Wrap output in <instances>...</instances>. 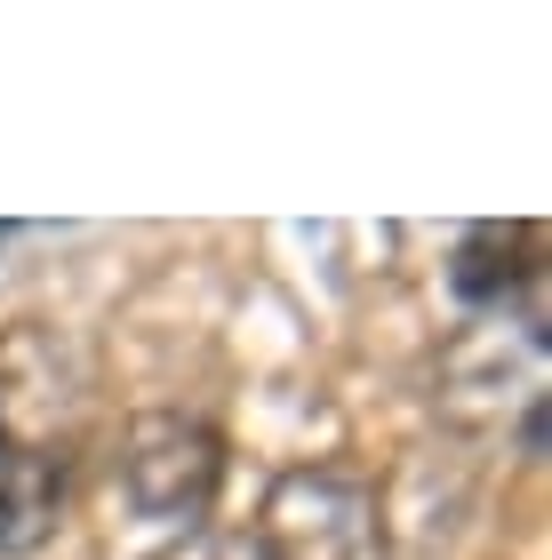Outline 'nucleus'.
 <instances>
[{
  "label": "nucleus",
  "mask_w": 552,
  "mask_h": 560,
  "mask_svg": "<svg viewBox=\"0 0 552 560\" xmlns=\"http://www.w3.org/2000/svg\"><path fill=\"white\" fill-rule=\"evenodd\" d=\"M153 560H257V545H248L240 528H185V537H168Z\"/></svg>",
  "instance_id": "7"
},
{
  "label": "nucleus",
  "mask_w": 552,
  "mask_h": 560,
  "mask_svg": "<svg viewBox=\"0 0 552 560\" xmlns=\"http://www.w3.org/2000/svg\"><path fill=\"white\" fill-rule=\"evenodd\" d=\"M89 400H96L89 352L72 345L64 328L24 320V328L0 337V441L72 456V441H81V424H89Z\"/></svg>",
  "instance_id": "3"
},
{
  "label": "nucleus",
  "mask_w": 552,
  "mask_h": 560,
  "mask_svg": "<svg viewBox=\"0 0 552 560\" xmlns=\"http://www.w3.org/2000/svg\"><path fill=\"white\" fill-rule=\"evenodd\" d=\"M448 289L481 313H544L537 289H544V233L537 224H472L457 241V265H448Z\"/></svg>",
  "instance_id": "5"
},
{
  "label": "nucleus",
  "mask_w": 552,
  "mask_h": 560,
  "mask_svg": "<svg viewBox=\"0 0 552 560\" xmlns=\"http://www.w3.org/2000/svg\"><path fill=\"white\" fill-rule=\"evenodd\" d=\"M72 504V456L0 441V560H33L64 528Z\"/></svg>",
  "instance_id": "6"
},
{
  "label": "nucleus",
  "mask_w": 552,
  "mask_h": 560,
  "mask_svg": "<svg viewBox=\"0 0 552 560\" xmlns=\"http://www.w3.org/2000/svg\"><path fill=\"white\" fill-rule=\"evenodd\" d=\"M537 393H544V313H489L441 361V409L472 432H496L505 409L544 417Z\"/></svg>",
  "instance_id": "4"
},
{
  "label": "nucleus",
  "mask_w": 552,
  "mask_h": 560,
  "mask_svg": "<svg viewBox=\"0 0 552 560\" xmlns=\"http://www.w3.org/2000/svg\"><path fill=\"white\" fill-rule=\"evenodd\" d=\"M257 560H385V504L353 465H296L265 489L248 528Z\"/></svg>",
  "instance_id": "1"
},
{
  "label": "nucleus",
  "mask_w": 552,
  "mask_h": 560,
  "mask_svg": "<svg viewBox=\"0 0 552 560\" xmlns=\"http://www.w3.org/2000/svg\"><path fill=\"white\" fill-rule=\"evenodd\" d=\"M113 489L153 528H177V537L209 528V504L224 489V432L209 417H185V409L129 417L120 456H113Z\"/></svg>",
  "instance_id": "2"
}]
</instances>
